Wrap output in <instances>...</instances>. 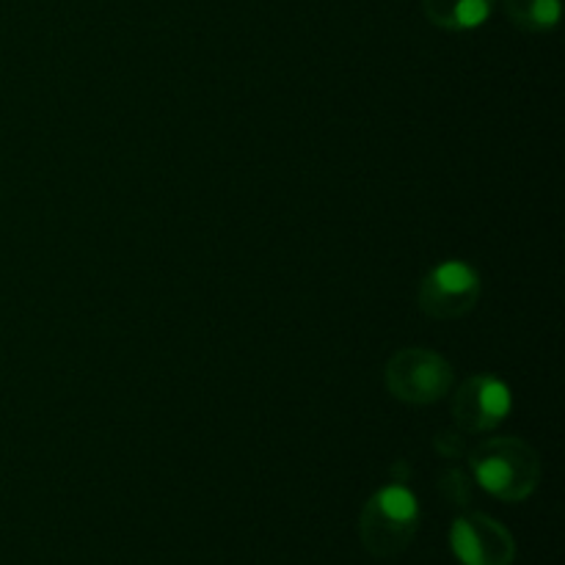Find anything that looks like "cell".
Segmentation results:
<instances>
[{"instance_id":"cell-7","label":"cell","mask_w":565,"mask_h":565,"mask_svg":"<svg viewBox=\"0 0 565 565\" xmlns=\"http://www.w3.org/2000/svg\"><path fill=\"white\" fill-rule=\"evenodd\" d=\"M494 6L497 0H425V14L447 31H469L483 25Z\"/></svg>"},{"instance_id":"cell-4","label":"cell","mask_w":565,"mask_h":565,"mask_svg":"<svg viewBox=\"0 0 565 565\" xmlns=\"http://www.w3.org/2000/svg\"><path fill=\"white\" fill-rule=\"evenodd\" d=\"M480 298V274L469 263L447 259L436 265L419 287V307L428 318H463Z\"/></svg>"},{"instance_id":"cell-3","label":"cell","mask_w":565,"mask_h":565,"mask_svg":"<svg viewBox=\"0 0 565 565\" xmlns=\"http://www.w3.org/2000/svg\"><path fill=\"white\" fill-rule=\"evenodd\" d=\"M386 386L395 397L406 403L441 401L452 386V370L439 353L425 348H406L395 353L386 364Z\"/></svg>"},{"instance_id":"cell-6","label":"cell","mask_w":565,"mask_h":565,"mask_svg":"<svg viewBox=\"0 0 565 565\" xmlns=\"http://www.w3.org/2000/svg\"><path fill=\"white\" fill-rule=\"evenodd\" d=\"M511 406L513 397L505 381L494 375H475L456 392L452 417L467 434H486L511 414Z\"/></svg>"},{"instance_id":"cell-1","label":"cell","mask_w":565,"mask_h":565,"mask_svg":"<svg viewBox=\"0 0 565 565\" xmlns=\"http://www.w3.org/2000/svg\"><path fill=\"white\" fill-rule=\"evenodd\" d=\"M419 527V502L403 483L384 486L362 508L359 533L364 550L379 561H392L412 546Z\"/></svg>"},{"instance_id":"cell-5","label":"cell","mask_w":565,"mask_h":565,"mask_svg":"<svg viewBox=\"0 0 565 565\" xmlns=\"http://www.w3.org/2000/svg\"><path fill=\"white\" fill-rule=\"evenodd\" d=\"M450 550L461 565H513L516 541L486 513H463L450 527Z\"/></svg>"},{"instance_id":"cell-2","label":"cell","mask_w":565,"mask_h":565,"mask_svg":"<svg viewBox=\"0 0 565 565\" xmlns=\"http://www.w3.org/2000/svg\"><path fill=\"white\" fill-rule=\"evenodd\" d=\"M472 472L480 489L502 502H522L541 480V461L530 445L513 436L489 439L472 452Z\"/></svg>"},{"instance_id":"cell-9","label":"cell","mask_w":565,"mask_h":565,"mask_svg":"<svg viewBox=\"0 0 565 565\" xmlns=\"http://www.w3.org/2000/svg\"><path fill=\"white\" fill-rule=\"evenodd\" d=\"M441 491L456 505H467L469 502V483L461 472H447L445 480H441Z\"/></svg>"},{"instance_id":"cell-8","label":"cell","mask_w":565,"mask_h":565,"mask_svg":"<svg viewBox=\"0 0 565 565\" xmlns=\"http://www.w3.org/2000/svg\"><path fill=\"white\" fill-rule=\"evenodd\" d=\"M505 11L522 31H550L561 22V0H505Z\"/></svg>"}]
</instances>
